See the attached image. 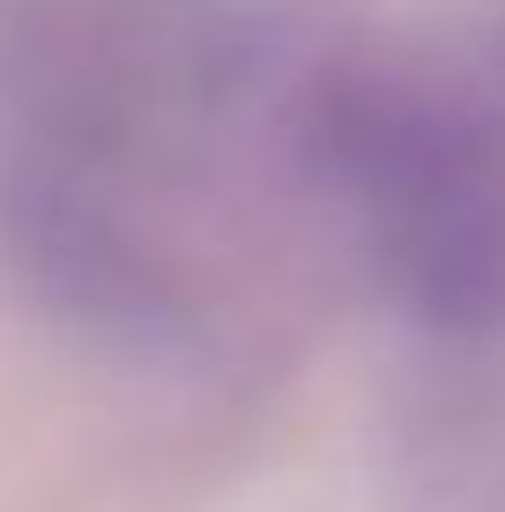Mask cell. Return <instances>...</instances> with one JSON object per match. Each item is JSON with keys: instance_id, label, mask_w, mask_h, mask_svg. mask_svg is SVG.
Wrapping results in <instances>:
<instances>
[{"instance_id": "6da1fadb", "label": "cell", "mask_w": 505, "mask_h": 512, "mask_svg": "<svg viewBox=\"0 0 505 512\" xmlns=\"http://www.w3.org/2000/svg\"><path fill=\"white\" fill-rule=\"evenodd\" d=\"M320 179L364 231V253L402 297L468 320L505 275V193L483 141L402 90H342L320 104Z\"/></svg>"}]
</instances>
